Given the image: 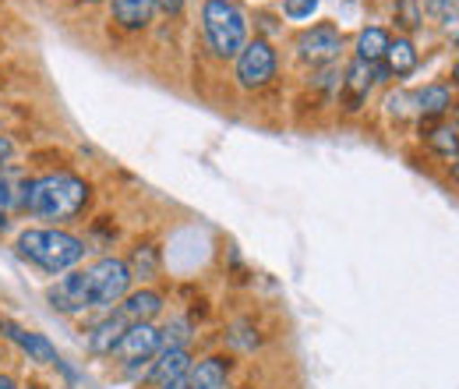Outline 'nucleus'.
I'll return each instance as SVG.
<instances>
[{
    "label": "nucleus",
    "mask_w": 459,
    "mask_h": 389,
    "mask_svg": "<svg viewBox=\"0 0 459 389\" xmlns=\"http://www.w3.org/2000/svg\"><path fill=\"white\" fill-rule=\"evenodd\" d=\"M127 326H131V323H124L117 312L103 315V319L89 330V350H92L96 358H114L117 343H120V336L127 333Z\"/></svg>",
    "instance_id": "nucleus-17"
},
{
    "label": "nucleus",
    "mask_w": 459,
    "mask_h": 389,
    "mask_svg": "<svg viewBox=\"0 0 459 389\" xmlns=\"http://www.w3.org/2000/svg\"><path fill=\"white\" fill-rule=\"evenodd\" d=\"M25 389H43V386H39V383H29V386H25Z\"/></svg>",
    "instance_id": "nucleus-33"
},
{
    "label": "nucleus",
    "mask_w": 459,
    "mask_h": 389,
    "mask_svg": "<svg viewBox=\"0 0 459 389\" xmlns=\"http://www.w3.org/2000/svg\"><path fill=\"white\" fill-rule=\"evenodd\" d=\"M160 336H163L160 350H163V347H187V343H191V336H195V326H191V319H184V315H173L170 323L160 330Z\"/></svg>",
    "instance_id": "nucleus-23"
},
{
    "label": "nucleus",
    "mask_w": 459,
    "mask_h": 389,
    "mask_svg": "<svg viewBox=\"0 0 459 389\" xmlns=\"http://www.w3.org/2000/svg\"><path fill=\"white\" fill-rule=\"evenodd\" d=\"M343 47H346V40L336 22H318V25L304 29V32L293 40V54H297L300 64H307V67L336 64L340 54H343Z\"/></svg>",
    "instance_id": "nucleus-6"
},
{
    "label": "nucleus",
    "mask_w": 459,
    "mask_h": 389,
    "mask_svg": "<svg viewBox=\"0 0 459 389\" xmlns=\"http://www.w3.org/2000/svg\"><path fill=\"white\" fill-rule=\"evenodd\" d=\"M202 40L216 60H237L251 40L247 11L237 0H205L202 4Z\"/></svg>",
    "instance_id": "nucleus-3"
},
{
    "label": "nucleus",
    "mask_w": 459,
    "mask_h": 389,
    "mask_svg": "<svg viewBox=\"0 0 459 389\" xmlns=\"http://www.w3.org/2000/svg\"><path fill=\"white\" fill-rule=\"evenodd\" d=\"M0 365H4V343H0Z\"/></svg>",
    "instance_id": "nucleus-34"
},
{
    "label": "nucleus",
    "mask_w": 459,
    "mask_h": 389,
    "mask_svg": "<svg viewBox=\"0 0 459 389\" xmlns=\"http://www.w3.org/2000/svg\"><path fill=\"white\" fill-rule=\"evenodd\" d=\"M89 277H92V312H103V315L114 312L117 305L131 294V283H134L127 262L117 259V255H103L89 270Z\"/></svg>",
    "instance_id": "nucleus-5"
},
{
    "label": "nucleus",
    "mask_w": 459,
    "mask_h": 389,
    "mask_svg": "<svg viewBox=\"0 0 459 389\" xmlns=\"http://www.w3.org/2000/svg\"><path fill=\"white\" fill-rule=\"evenodd\" d=\"M385 113L393 120H417V93L410 89H396L385 96Z\"/></svg>",
    "instance_id": "nucleus-22"
},
{
    "label": "nucleus",
    "mask_w": 459,
    "mask_h": 389,
    "mask_svg": "<svg viewBox=\"0 0 459 389\" xmlns=\"http://www.w3.org/2000/svg\"><path fill=\"white\" fill-rule=\"evenodd\" d=\"M124 262H127V270H131V279H138L142 287H149L152 279L160 277V270H163V255H160V248L149 244V241H145V244L138 241Z\"/></svg>",
    "instance_id": "nucleus-19"
},
{
    "label": "nucleus",
    "mask_w": 459,
    "mask_h": 389,
    "mask_svg": "<svg viewBox=\"0 0 459 389\" xmlns=\"http://www.w3.org/2000/svg\"><path fill=\"white\" fill-rule=\"evenodd\" d=\"M420 142L428 146V153H435L438 160H453L459 153V128L453 120H438V124H420Z\"/></svg>",
    "instance_id": "nucleus-18"
},
{
    "label": "nucleus",
    "mask_w": 459,
    "mask_h": 389,
    "mask_svg": "<svg viewBox=\"0 0 459 389\" xmlns=\"http://www.w3.org/2000/svg\"><path fill=\"white\" fill-rule=\"evenodd\" d=\"M195 358H191V347H163L156 358H152V376H149V386H163L173 379H184L191 372Z\"/></svg>",
    "instance_id": "nucleus-14"
},
{
    "label": "nucleus",
    "mask_w": 459,
    "mask_h": 389,
    "mask_svg": "<svg viewBox=\"0 0 459 389\" xmlns=\"http://www.w3.org/2000/svg\"><path fill=\"white\" fill-rule=\"evenodd\" d=\"M276 71H280V54H276V47H273L269 40H262V36L247 40V47L233 60V78H237V85H240L244 93H262V89H269V85L276 82Z\"/></svg>",
    "instance_id": "nucleus-4"
},
{
    "label": "nucleus",
    "mask_w": 459,
    "mask_h": 389,
    "mask_svg": "<svg viewBox=\"0 0 459 389\" xmlns=\"http://www.w3.org/2000/svg\"><path fill=\"white\" fill-rule=\"evenodd\" d=\"M456 128H459V120H456Z\"/></svg>",
    "instance_id": "nucleus-36"
},
{
    "label": "nucleus",
    "mask_w": 459,
    "mask_h": 389,
    "mask_svg": "<svg viewBox=\"0 0 459 389\" xmlns=\"http://www.w3.org/2000/svg\"><path fill=\"white\" fill-rule=\"evenodd\" d=\"M453 85H459V57H456V64H453Z\"/></svg>",
    "instance_id": "nucleus-32"
},
{
    "label": "nucleus",
    "mask_w": 459,
    "mask_h": 389,
    "mask_svg": "<svg viewBox=\"0 0 459 389\" xmlns=\"http://www.w3.org/2000/svg\"><path fill=\"white\" fill-rule=\"evenodd\" d=\"M7 226H11V217H7V213H0V234H4Z\"/></svg>",
    "instance_id": "nucleus-31"
},
{
    "label": "nucleus",
    "mask_w": 459,
    "mask_h": 389,
    "mask_svg": "<svg viewBox=\"0 0 459 389\" xmlns=\"http://www.w3.org/2000/svg\"><path fill=\"white\" fill-rule=\"evenodd\" d=\"M11 156H14V142L7 135H0V164H7Z\"/></svg>",
    "instance_id": "nucleus-27"
},
{
    "label": "nucleus",
    "mask_w": 459,
    "mask_h": 389,
    "mask_svg": "<svg viewBox=\"0 0 459 389\" xmlns=\"http://www.w3.org/2000/svg\"><path fill=\"white\" fill-rule=\"evenodd\" d=\"M47 305L57 315H85L92 312V277L89 270H67L47 287Z\"/></svg>",
    "instance_id": "nucleus-7"
},
{
    "label": "nucleus",
    "mask_w": 459,
    "mask_h": 389,
    "mask_svg": "<svg viewBox=\"0 0 459 389\" xmlns=\"http://www.w3.org/2000/svg\"><path fill=\"white\" fill-rule=\"evenodd\" d=\"M163 301H167V297H163L156 287H142V290H131L114 312L124 323H131V326H134V323H152V319L167 308Z\"/></svg>",
    "instance_id": "nucleus-13"
},
{
    "label": "nucleus",
    "mask_w": 459,
    "mask_h": 389,
    "mask_svg": "<svg viewBox=\"0 0 459 389\" xmlns=\"http://www.w3.org/2000/svg\"><path fill=\"white\" fill-rule=\"evenodd\" d=\"M389 40H393L389 29H382V25H364V29L357 32V40H353V57L364 60V64H382V57L389 50Z\"/></svg>",
    "instance_id": "nucleus-20"
},
{
    "label": "nucleus",
    "mask_w": 459,
    "mask_h": 389,
    "mask_svg": "<svg viewBox=\"0 0 459 389\" xmlns=\"http://www.w3.org/2000/svg\"><path fill=\"white\" fill-rule=\"evenodd\" d=\"M449 177H453V184H459V153L449 160Z\"/></svg>",
    "instance_id": "nucleus-29"
},
{
    "label": "nucleus",
    "mask_w": 459,
    "mask_h": 389,
    "mask_svg": "<svg viewBox=\"0 0 459 389\" xmlns=\"http://www.w3.org/2000/svg\"><path fill=\"white\" fill-rule=\"evenodd\" d=\"M156 389H191V386H187V376H184V379H173V383H163V386Z\"/></svg>",
    "instance_id": "nucleus-30"
},
{
    "label": "nucleus",
    "mask_w": 459,
    "mask_h": 389,
    "mask_svg": "<svg viewBox=\"0 0 459 389\" xmlns=\"http://www.w3.org/2000/svg\"><path fill=\"white\" fill-rule=\"evenodd\" d=\"M29 170L18 164H0V213H25V199H29Z\"/></svg>",
    "instance_id": "nucleus-12"
},
{
    "label": "nucleus",
    "mask_w": 459,
    "mask_h": 389,
    "mask_svg": "<svg viewBox=\"0 0 459 389\" xmlns=\"http://www.w3.org/2000/svg\"><path fill=\"white\" fill-rule=\"evenodd\" d=\"M110 18L124 32H145L156 18V4L152 0H110Z\"/></svg>",
    "instance_id": "nucleus-16"
},
{
    "label": "nucleus",
    "mask_w": 459,
    "mask_h": 389,
    "mask_svg": "<svg viewBox=\"0 0 459 389\" xmlns=\"http://www.w3.org/2000/svg\"><path fill=\"white\" fill-rule=\"evenodd\" d=\"M0 389H22L14 383V376H7V372H0Z\"/></svg>",
    "instance_id": "nucleus-28"
},
{
    "label": "nucleus",
    "mask_w": 459,
    "mask_h": 389,
    "mask_svg": "<svg viewBox=\"0 0 459 389\" xmlns=\"http://www.w3.org/2000/svg\"><path fill=\"white\" fill-rule=\"evenodd\" d=\"M456 107V89L453 82H428L424 89H417V120L420 124H438L446 120Z\"/></svg>",
    "instance_id": "nucleus-10"
},
{
    "label": "nucleus",
    "mask_w": 459,
    "mask_h": 389,
    "mask_svg": "<svg viewBox=\"0 0 459 389\" xmlns=\"http://www.w3.org/2000/svg\"><path fill=\"white\" fill-rule=\"evenodd\" d=\"M85 241L71 230L60 226H29L14 237V255L50 277H60L67 270H78V262L85 259Z\"/></svg>",
    "instance_id": "nucleus-2"
},
{
    "label": "nucleus",
    "mask_w": 459,
    "mask_h": 389,
    "mask_svg": "<svg viewBox=\"0 0 459 389\" xmlns=\"http://www.w3.org/2000/svg\"><path fill=\"white\" fill-rule=\"evenodd\" d=\"M456 50H459V29H456Z\"/></svg>",
    "instance_id": "nucleus-35"
},
{
    "label": "nucleus",
    "mask_w": 459,
    "mask_h": 389,
    "mask_svg": "<svg viewBox=\"0 0 459 389\" xmlns=\"http://www.w3.org/2000/svg\"><path fill=\"white\" fill-rule=\"evenodd\" d=\"M393 22H396L400 36H410V40H413V32L424 29V0H396Z\"/></svg>",
    "instance_id": "nucleus-21"
},
{
    "label": "nucleus",
    "mask_w": 459,
    "mask_h": 389,
    "mask_svg": "<svg viewBox=\"0 0 459 389\" xmlns=\"http://www.w3.org/2000/svg\"><path fill=\"white\" fill-rule=\"evenodd\" d=\"M318 4L322 0H283V14L290 22H304V18H311L318 11Z\"/></svg>",
    "instance_id": "nucleus-24"
},
{
    "label": "nucleus",
    "mask_w": 459,
    "mask_h": 389,
    "mask_svg": "<svg viewBox=\"0 0 459 389\" xmlns=\"http://www.w3.org/2000/svg\"><path fill=\"white\" fill-rule=\"evenodd\" d=\"M382 67L389 71V78H393V82L410 78V75L420 67V50H417V43H413L410 36H396V40H389V50H385V57H382Z\"/></svg>",
    "instance_id": "nucleus-15"
},
{
    "label": "nucleus",
    "mask_w": 459,
    "mask_h": 389,
    "mask_svg": "<svg viewBox=\"0 0 459 389\" xmlns=\"http://www.w3.org/2000/svg\"><path fill=\"white\" fill-rule=\"evenodd\" d=\"M160 343H163V336H160L156 323H134V326H127V333L120 336L114 358H120V365L124 361H138V358H156Z\"/></svg>",
    "instance_id": "nucleus-9"
},
{
    "label": "nucleus",
    "mask_w": 459,
    "mask_h": 389,
    "mask_svg": "<svg viewBox=\"0 0 459 389\" xmlns=\"http://www.w3.org/2000/svg\"><path fill=\"white\" fill-rule=\"evenodd\" d=\"M233 376V358L230 354H205L191 365L187 372V386L191 389H230Z\"/></svg>",
    "instance_id": "nucleus-11"
},
{
    "label": "nucleus",
    "mask_w": 459,
    "mask_h": 389,
    "mask_svg": "<svg viewBox=\"0 0 459 389\" xmlns=\"http://www.w3.org/2000/svg\"><path fill=\"white\" fill-rule=\"evenodd\" d=\"M0 340L14 343V347H18L29 361H36V365H60L57 347H54L43 333H32V330L18 326L14 319H4V315H0Z\"/></svg>",
    "instance_id": "nucleus-8"
},
{
    "label": "nucleus",
    "mask_w": 459,
    "mask_h": 389,
    "mask_svg": "<svg viewBox=\"0 0 459 389\" xmlns=\"http://www.w3.org/2000/svg\"><path fill=\"white\" fill-rule=\"evenodd\" d=\"M149 376H152V358L124 361V379H127V383H149Z\"/></svg>",
    "instance_id": "nucleus-25"
},
{
    "label": "nucleus",
    "mask_w": 459,
    "mask_h": 389,
    "mask_svg": "<svg viewBox=\"0 0 459 389\" xmlns=\"http://www.w3.org/2000/svg\"><path fill=\"white\" fill-rule=\"evenodd\" d=\"M92 202V184L82 173L71 170H54L43 177H32L29 184V199H25V213L36 220L50 223H74L82 220V213Z\"/></svg>",
    "instance_id": "nucleus-1"
},
{
    "label": "nucleus",
    "mask_w": 459,
    "mask_h": 389,
    "mask_svg": "<svg viewBox=\"0 0 459 389\" xmlns=\"http://www.w3.org/2000/svg\"><path fill=\"white\" fill-rule=\"evenodd\" d=\"M156 4V11H163L167 18H180V11H184V0H152Z\"/></svg>",
    "instance_id": "nucleus-26"
}]
</instances>
